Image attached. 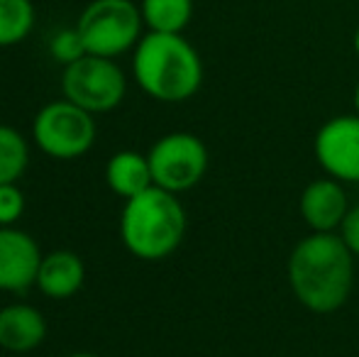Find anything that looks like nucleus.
Here are the masks:
<instances>
[{
	"instance_id": "16",
	"label": "nucleus",
	"mask_w": 359,
	"mask_h": 357,
	"mask_svg": "<svg viewBox=\"0 0 359 357\" xmlns=\"http://www.w3.org/2000/svg\"><path fill=\"white\" fill-rule=\"evenodd\" d=\"M29 144L10 125L0 123V184H18L20 177L27 172Z\"/></svg>"
},
{
	"instance_id": "19",
	"label": "nucleus",
	"mask_w": 359,
	"mask_h": 357,
	"mask_svg": "<svg viewBox=\"0 0 359 357\" xmlns=\"http://www.w3.org/2000/svg\"><path fill=\"white\" fill-rule=\"evenodd\" d=\"M337 233H340V238L345 240L350 252L355 255V257H359V203L350 206V210H347L345 220H342Z\"/></svg>"
},
{
	"instance_id": "18",
	"label": "nucleus",
	"mask_w": 359,
	"mask_h": 357,
	"mask_svg": "<svg viewBox=\"0 0 359 357\" xmlns=\"http://www.w3.org/2000/svg\"><path fill=\"white\" fill-rule=\"evenodd\" d=\"M25 194L18 184H0V225H15L25 213Z\"/></svg>"
},
{
	"instance_id": "11",
	"label": "nucleus",
	"mask_w": 359,
	"mask_h": 357,
	"mask_svg": "<svg viewBox=\"0 0 359 357\" xmlns=\"http://www.w3.org/2000/svg\"><path fill=\"white\" fill-rule=\"evenodd\" d=\"M47 338V318L32 304L0 306V348L5 353H32Z\"/></svg>"
},
{
	"instance_id": "5",
	"label": "nucleus",
	"mask_w": 359,
	"mask_h": 357,
	"mask_svg": "<svg viewBox=\"0 0 359 357\" xmlns=\"http://www.w3.org/2000/svg\"><path fill=\"white\" fill-rule=\"evenodd\" d=\"M95 115L67 98L42 105L34 115L32 137L39 152L52 159H79L95 144Z\"/></svg>"
},
{
	"instance_id": "10",
	"label": "nucleus",
	"mask_w": 359,
	"mask_h": 357,
	"mask_svg": "<svg viewBox=\"0 0 359 357\" xmlns=\"http://www.w3.org/2000/svg\"><path fill=\"white\" fill-rule=\"evenodd\" d=\"M298 210L311 233H337L350 210L342 181L332 177L313 179L298 198Z\"/></svg>"
},
{
	"instance_id": "17",
	"label": "nucleus",
	"mask_w": 359,
	"mask_h": 357,
	"mask_svg": "<svg viewBox=\"0 0 359 357\" xmlns=\"http://www.w3.org/2000/svg\"><path fill=\"white\" fill-rule=\"evenodd\" d=\"M86 47H83V39H81L79 29L74 27H62L52 34L49 39V57L54 62H59L62 67H69V64L79 62L81 57H86Z\"/></svg>"
},
{
	"instance_id": "12",
	"label": "nucleus",
	"mask_w": 359,
	"mask_h": 357,
	"mask_svg": "<svg viewBox=\"0 0 359 357\" xmlns=\"http://www.w3.org/2000/svg\"><path fill=\"white\" fill-rule=\"evenodd\" d=\"M86 281V264L72 250H54L44 255L37 271V286L47 299L64 301L81 291Z\"/></svg>"
},
{
	"instance_id": "15",
	"label": "nucleus",
	"mask_w": 359,
	"mask_h": 357,
	"mask_svg": "<svg viewBox=\"0 0 359 357\" xmlns=\"http://www.w3.org/2000/svg\"><path fill=\"white\" fill-rule=\"evenodd\" d=\"M37 22L32 0H0V49L25 42Z\"/></svg>"
},
{
	"instance_id": "4",
	"label": "nucleus",
	"mask_w": 359,
	"mask_h": 357,
	"mask_svg": "<svg viewBox=\"0 0 359 357\" xmlns=\"http://www.w3.org/2000/svg\"><path fill=\"white\" fill-rule=\"evenodd\" d=\"M142 10L133 0H90L76 20L83 47L93 57L118 59L142 39Z\"/></svg>"
},
{
	"instance_id": "3",
	"label": "nucleus",
	"mask_w": 359,
	"mask_h": 357,
	"mask_svg": "<svg viewBox=\"0 0 359 357\" xmlns=\"http://www.w3.org/2000/svg\"><path fill=\"white\" fill-rule=\"evenodd\" d=\"M186 210L179 196L151 186L125 201L120 213V240L133 257L159 262L181 248L186 235Z\"/></svg>"
},
{
	"instance_id": "13",
	"label": "nucleus",
	"mask_w": 359,
	"mask_h": 357,
	"mask_svg": "<svg viewBox=\"0 0 359 357\" xmlns=\"http://www.w3.org/2000/svg\"><path fill=\"white\" fill-rule=\"evenodd\" d=\"M105 184L123 201H130L135 196L144 194L147 189H151L154 179H151L147 154L133 152V149L115 152L105 164Z\"/></svg>"
},
{
	"instance_id": "8",
	"label": "nucleus",
	"mask_w": 359,
	"mask_h": 357,
	"mask_svg": "<svg viewBox=\"0 0 359 357\" xmlns=\"http://www.w3.org/2000/svg\"><path fill=\"white\" fill-rule=\"evenodd\" d=\"M316 159L327 177L359 184V115H337L316 135Z\"/></svg>"
},
{
	"instance_id": "20",
	"label": "nucleus",
	"mask_w": 359,
	"mask_h": 357,
	"mask_svg": "<svg viewBox=\"0 0 359 357\" xmlns=\"http://www.w3.org/2000/svg\"><path fill=\"white\" fill-rule=\"evenodd\" d=\"M355 110H357V115H359V81H357V86H355Z\"/></svg>"
},
{
	"instance_id": "14",
	"label": "nucleus",
	"mask_w": 359,
	"mask_h": 357,
	"mask_svg": "<svg viewBox=\"0 0 359 357\" xmlns=\"http://www.w3.org/2000/svg\"><path fill=\"white\" fill-rule=\"evenodd\" d=\"M140 10L149 32L184 34L194 18V0H142Z\"/></svg>"
},
{
	"instance_id": "1",
	"label": "nucleus",
	"mask_w": 359,
	"mask_h": 357,
	"mask_svg": "<svg viewBox=\"0 0 359 357\" xmlns=\"http://www.w3.org/2000/svg\"><path fill=\"white\" fill-rule=\"evenodd\" d=\"M296 301L313 314H335L355 289V255L340 233H311L293 245L286 264Z\"/></svg>"
},
{
	"instance_id": "21",
	"label": "nucleus",
	"mask_w": 359,
	"mask_h": 357,
	"mask_svg": "<svg viewBox=\"0 0 359 357\" xmlns=\"http://www.w3.org/2000/svg\"><path fill=\"white\" fill-rule=\"evenodd\" d=\"M67 357H98V355H90V353H72V355H67Z\"/></svg>"
},
{
	"instance_id": "6",
	"label": "nucleus",
	"mask_w": 359,
	"mask_h": 357,
	"mask_svg": "<svg viewBox=\"0 0 359 357\" xmlns=\"http://www.w3.org/2000/svg\"><path fill=\"white\" fill-rule=\"evenodd\" d=\"M62 93L90 115H103L115 110L128 93V76L115 59L86 54L79 62L64 67Z\"/></svg>"
},
{
	"instance_id": "22",
	"label": "nucleus",
	"mask_w": 359,
	"mask_h": 357,
	"mask_svg": "<svg viewBox=\"0 0 359 357\" xmlns=\"http://www.w3.org/2000/svg\"><path fill=\"white\" fill-rule=\"evenodd\" d=\"M355 52L359 54V27H357V32H355Z\"/></svg>"
},
{
	"instance_id": "7",
	"label": "nucleus",
	"mask_w": 359,
	"mask_h": 357,
	"mask_svg": "<svg viewBox=\"0 0 359 357\" xmlns=\"http://www.w3.org/2000/svg\"><path fill=\"white\" fill-rule=\"evenodd\" d=\"M154 186L171 194L196 189L208 172V147L191 133H169L159 137L147 152Z\"/></svg>"
},
{
	"instance_id": "2",
	"label": "nucleus",
	"mask_w": 359,
	"mask_h": 357,
	"mask_svg": "<svg viewBox=\"0 0 359 357\" xmlns=\"http://www.w3.org/2000/svg\"><path fill=\"white\" fill-rule=\"evenodd\" d=\"M135 83L159 103H184L203 86V62L184 34L147 32L133 49Z\"/></svg>"
},
{
	"instance_id": "9",
	"label": "nucleus",
	"mask_w": 359,
	"mask_h": 357,
	"mask_svg": "<svg viewBox=\"0 0 359 357\" xmlns=\"http://www.w3.org/2000/svg\"><path fill=\"white\" fill-rule=\"evenodd\" d=\"M42 257L32 235L15 225H0V291L22 294L32 289Z\"/></svg>"
}]
</instances>
